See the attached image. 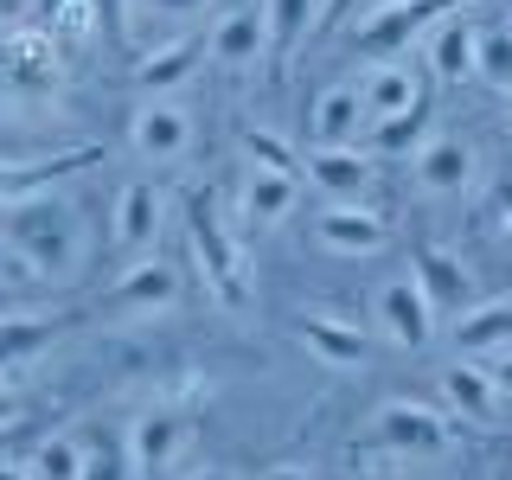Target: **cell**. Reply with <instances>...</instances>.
<instances>
[{"mask_svg":"<svg viewBox=\"0 0 512 480\" xmlns=\"http://www.w3.org/2000/svg\"><path fill=\"white\" fill-rule=\"evenodd\" d=\"M301 173L320 199H372L378 186V160L352 141V148H308L301 154Z\"/></svg>","mask_w":512,"mask_h":480,"instance_id":"e0dca14e","label":"cell"},{"mask_svg":"<svg viewBox=\"0 0 512 480\" xmlns=\"http://www.w3.org/2000/svg\"><path fill=\"white\" fill-rule=\"evenodd\" d=\"M180 480H237L231 468H218V461H199V468H186Z\"/></svg>","mask_w":512,"mask_h":480,"instance_id":"d6a6232c","label":"cell"},{"mask_svg":"<svg viewBox=\"0 0 512 480\" xmlns=\"http://www.w3.org/2000/svg\"><path fill=\"white\" fill-rule=\"evenodd\" d=\"M0 480H26V468L20 461H0Z\"/></svg>","mask_w":512,"mask_h":480,"instance_id":"e575fe53","label":"cell"},{"mask_svg":"<svg viewBox=\"0 0 512 480\" xmlns=\"http://www.w3.org/2000/svg\"><path fill=\"white\" fill-rule=\"evenodd\" d=\"M461 442V429L448 423L436 404L423 397H384L372 410V448L397 468H416V461H442L448 448Z\"/></svg>","mask_w":512,"mask_h":480,"instance_id":"7a4b0ae2","label":"cell"},{"mask_svg":"<svg viewBox=\"0 0 512 480\" xmlns=\"http://www.w3.org/2000/svg\"><path fill=\"white\" fill-rule=\"evenodd\" d=\"M0 250H7V263L20 269L26 282L71 288L90 269L84 205H77L71 192H58L52 180L0 192Z\"/></svg>","mask_w":512,"mask_h":480,"instance_id":"6da1fadb","label":"cell"},{"mask_svg":"<svg viewBox=\"0 0 512 480\" xmlns=\"http://www.w3.org/2000/svg\"><path fill=\"white\" fill-rule=\"evenodd\" d=\"M7 7H39V0H7Z\"/></svg>","mask_w":512,"mask_h":480,"instance_id":"d590c367","label":"cell"},{"mask_svg":"<svg viewBox=\"0 0 512 480\" xmlns=\"http://www.w3.org/2000/svg\"><path fill=\"white\" fill-rule=\"evenodd\" d=\"M372 327L384 333L391 346L404 352H423L429 340H436V314H429L423 288H416V276L404 269V276H384L378 295H372Z\"/></svg>","mask_w":512,"mask_h":480,"instance_id":"5bb4252c","label":"cell"},{"mask_svg":"<svg viewBox=\"0 0 512 480\" xmlns=\"http://www.w3.org/2000/svg\"><path fill=\"white\" fill-rule=\"evenodd\" d=\"M474 77L487 90H512V13H480V39H474Z\"/></svg>","mask_w":512,"mask_h":480,"instance_id":"cb8c5ba5","label":"cell"},{"mask_svg":"<svg viewBox=\"0 0 512 480\" xmlns=\"http://www.w3.org/2000/svg\"><path fill=\"white\" fill-rule=\"evenodd\" d=\"M410 276H416V288H423L436 327H442V320H461V314L480 301L474 263H468L461 250H448V244H416V250H410Z\"/></svg>","mask_w":512,"mask_h":480,"instance_id":"8fae6325","label":"cell"},{"mask_svg":"<svg viewBox=\"0 0 512 480\" xmlns=\"http://www.w3.org/2000/svg\"><path fill=\"white\" fill-rule=\"evenodd\" d=\"M320 7H327V0H314V20H320Z\"/></svg>","mask_w":512,"mask_h":480,"instance_id":"74e56055","label":"cell"},{"mask_svg":"<svg viewBox=\"0 0 512 480\" xmlns=\"http://www.w3.org/2000/svg\"><path fill=\"white\" fill-rule=\"evenodd\" d=\"M365 135V109H359V84L340 77V84H327L314 96L308 109V141L314 148H352V141Z\"/></svg>","mask_w":512,"mask_h":480,"instance_id":"ffe728a7","label":"cell"},{"mask_svg":"<svg viewBox=\"0 0 512 480\" xmlns=\"http://www.w3.org/2000/svg\"><path fill=\"white\" fill-rule=\"evenodd\" d=\"M487 224H493V237H506V244H512V173H500V180H493Z\"/></svg>","mask_w":512,"mask_h":480,"instance_id":"f1b7e54d","label":"cell"},{"mask_svg":"<svg viewBox=\"0 0 512 480\" xmlns=\"http://www.w3.org/2000/svg\"><path fill=\"white\" fill-rule=\"evenodd\" d=\"M506 13H512V7H506Z\"/></svg>","mask_w":512,"mask_h":480,"instance_id":"f35d334b","label":"cell"},{"mask_svg":"<svg viewBox=\"0 0 512 480\" xmlns=\"http://www.w3.org/2000/svg\"><path fill=\"white\" fill-rule=\"evenodd\" d=\"M160 231H167V192H160V180H122L116 199H109V250L122 263H141V256L160 250Z\"/></svg>","mask_w":512,"mask_h":480,"instance_id":"52a82bcc","label":"cell"},{"mask_svg":"<svg viewBox=\"0 0 512 480\" xmlns=\"http://www.w3.org/2000/svg\"><path fill=\"white\" fill-rule=\"evenodd\" d=\"M199 13H205V0H128V39H135V20L141 26H186Z\"/></svg>","mask_w":512,"mask_h":480,"instance_id":"4316f807","label":"cell"},{"mask_svg":"<svg viewBox=\"0 0 512 480\" xmlns=\"http://www.w3.org/2000/svg\"><path fill=\"white\" fill-rule=\"evenodd\" d=\"M77 480H135L122 436L116 442H84V468H77Z\"/></svg>","mask_w":512,"mask_h":480,"instance_id":"83f0119b","label":"cell"},{"mask_svg":"<svg viewBox=\"0 0 512 480\" xmlns=\"http://www.w3.org/2000/svg\"><path fill=\"white\" fill-rule=\"evenodd\" d=\"M500 103H506V116H512V90H506V96H500Z\"/></svg>","mask_w":512,"mask_h":480,"instance_id":"8d00e7d4","label":"cell"},{"mask_svg":"<svg viewBox=\"0 0 512 480\" xmlns=\"http://www.w3.org/2000/svg\"><path fill=\"white\" fill-rule=\"evenodd\" d=\"M205 64L224 77H250L269 71V26H263V0H237L224 7L212 32H205Z\"/></svg>","mask_w":512,"mask_h":480,"instance_id":"9c48e42d","label":"cell"},{"mask_svg":"<svg viewBox=\"0 0 512 480\" xmlns=\"http://www.w3.org/2000/svg\"><path fill=\"white\" fill-rule=\"evenodd\" d=\"M244 160H250V167L295 173V180H301V148H288L276 128H244Z\"/></svg>","mask_w":512,"mask_h":480,"instance_id":"484cf974","label":"cell"},{"mask_svg":"<svg viewBox=\"0 0 512 480\" xmlns=\"http://www.w3.org/2000/svg\"><path fill=\"white\" fill-rule=\"evenodd\" d=\"M58 333H64L58 308H13V314H0V378L20 372V365H32Z\"/></svg>","mask_w":512,"mask_h":480,"instance_id":"44dd1931","label":"cell"},{"mask_svg":"<svg viewBox=\"0 0 512 480\" xmlns=\"http://www.w3.org/2000/svg\"><path fill=\"white\" fill-rule=\"evenodd\" d=\"M423 103H429V77H423V64H410V58L365 64V77H359L365 128H372V122H391V116H410V109H423Z\"/></svg>","mask_w":512,"mask_h":480,"instance_id":"9a60e30c","label":"cell"},{"mask_svg":"<svg viewBox=\"0 0 512 480\" xmlns=\"http://www.w3.org/2000/svg\"><path fill=\"white\" fill-rule=\"evenodd\" d=\"M192 135H199V116H192L186 96H141L128 109V148H135L141 167H180L192 154Z\"/></svg>","mask_w":512,"mask_h":480,"instance_id":"8992f818","label":"cell"},{"mask_svg":"<svg viewBox=\"0 0 512 480\" xmlns=\"http://www.w3.org/2000/svg\"><path fill=\"white\" fill-rule=\"evenodd\" d=\"M448 340H455V359H493V352H506L512 346V295L474 301V308L448 327Z\"/></svg>","mask_w":512,"mask_h":480,"instance_id":"7402d4cb","label":"cell"},{"mask_svg":"<svg viewBox=\"0 0 512 480\" xmlns=\"http://www.w3.org/2000/svg\"><path fill=\"white\" fill-rule=\"evenodd\" d=\"M186 295V276L167 263V256H141V263H128L116 282L103 288V301L96 308L116 314V320H154V314H173Z\"/></svg>","mask_w":512,"mask_h":480,"instance_id":"ba28073f","label":"cell"},{"mask_svg":"<svg viewBox=\"0 0 512 480\" xmlns=\"http://www.w3.org/2000/svg\"><path fill=\"white\" fill-rule=\"evenodd\" d=\"M295 340L314 352L320 365H333V372H352V365H365V352H372V333L359 327V320L346 314H295Z\"/></svg>","mask_w":512,"mask_h":480,"instance_id":"d6986e66","label":"cell"},{"mask_svg":"<svg viewBox=\"0 0 512 480\" xmlns=\"http://www.w3.org/2000/svg\"><path fill=\"white\" fill-rule=\"evenodd\" d=\"M199 71H205V39L199 32H173V39H154L135 58V90L141 96H180Z\"/></svg>","mask_w":512,"mask_h":480,"instance_id":"2e32d148","label":"cell"},{"mask_svg":"<svg viewBox=\"0 0 512 480\" xmlns=\"http://www.w3.org/2000/svg\"><path fill=\"white\" fill-rule=\"evenodd\" d=\"M410 180H416L423 199H436V205L468 199V192L480 186V148H474V135H461V128H429L423 148L410 154Z\"/></svg>","mask_w":512,"mask_h":480,"instance_id":"5b68a950","label":"cell"},{"mask_svg":"<svg viewBox=\"0 0 512 480\" xmlns=\"http://www.w3.org/2000/svg\"><path fill=\"white\" fill-rule=\"evenodd\" d=\"M308 231H314V244L327 256H352V263L391 250V218H384L372 199H320Z\"/></svg>","mask_w":512,"mask_h":480,"instance_id":"30bf717a","label":"cell"},{"mask_svg":"<svg viewBox=\"0 0 512 480\" xmlns=\"http://www.w3.org/2000/svg\"><path fill=\"white\" fill-rule=\"evenodd\" d=\"M487 378H493V397H500V410L512 416V346L487 359Z\"/></svg>","mask_w":512,"mask_h":480,"instance_id":"f546056e","label":"cell"},{"mask_svg":"<svg viewBox=\"0 0 512 480\" xmlns=\"http://www.w3.org/2000/svg\"><path fill=\"white\" fill-rule=\"evenodd\" d=\"M436 397H442V416L455 429H500L506 410L493 397V378H487V359H448L436 372Z\"/></svg>","mask_w":512,"mask_h":480,"instance_id":"4fadbf2b","label":"cell"},{"mask_svg":"<svg viewBox=\"0 0 512 480\" xmlns=\"http://www.w3.org/2000/svg\"><path fill=\"white\" fill-rule=\"evenodd\" d=\"M384 7H404V0H359V20L365 13H384Z\"/></svg>","mask_w":512,"mask_h":480,"instance_id":"836d02e7","label":"cell"},{"mask_svg":"<svg viewBox=\"0 0 512 480\" xmlns=\"http://www.w3.org/2000/svg\"><path fill=\"white\" fill-rule=\"evenodd\" d=\"M256 480H320V474H314V461H269Z\"/></svg>","mask_w":512,"mask_h":480,"instance_id":"4dcf8cb0","label":"cell"},{"mask_svg":"<svg viewBox=\"0 0 512 480\" xmlns=\"http://www.w3.org/2000/svg\"><path fill=\"white\" fill-rule=\"evenodd\" d=\"M295 205H301L295 173L244 167V180H237V231H276V224L295 218Z\"/></svg>","mask_w":512,"mask_h":480,"instance_id":"ac0fdd59","label":"cell"},{"mask_svg":"<svg viewBox=\"0 0 512 480\" xmlns=\"http://www.w3.org/2000/svg\"><path fill=\"white\" fill-rule=\"evenodd\" d=\"M186 244L205 269V288H212L224 308H244V295H250L244 288V250H237V224H224L212 186L186 199Z\"/></svg>","mask_w":512,"mask_h":480,"instance_id":"3957f363","label":"cell"},{"mask_svg":"<svg viewBox=\"0 0 512 480\" xmlns=\"http://www.w3.org/2000/svg\"><path fill=\"white\" fill-rule=\"evenodd\" d=\"M20 468H26V480H77V468H84V442L64 436V429H52Z\"/></svg>","mask_w":512,"mask_h":480,"instance_id":"d4e9b609","label":"cell"},{"mask_svg":"<svg viewBox=\"0 0 512 480\" xmlns=\"http://www.w3.org/2000/svg\"><path fill=\"white\" fill-rule=\"evenodd\" d=\"M474 39H480V13L474 7H448L436 26L423 32V77L429 84H442V90H461V84H474Z\"/></svg>","mask_w":512,"mask_h":480,"instance_id":"7c38bea8","label":"cell"},{"mask_svg":"<svg viewBox=\"0 0 512 480\" xmlns=\"http://www.w3.org/2000/svg\"><path fill=\"white\" fill-rule=\"evenodd\" d=\"M122 448H128L135 480L180 474V461H186V448H192V404H186V397H154V404H141L135 423L122 429Z\"/></svg>","mask_w":512,"mask_h":480,"instance_id":"277c9868","label":"cell"},{"mask_svg":"<svg viewBox=\"0 0 512 480\" xmlns=\"http://www.w3.org/2000/svg\"><path fill=\"white\" fill-rule=\"evenodd\" d=\"M20 384H13V378H0V429H13V423H20Z\"/></svg>","mask_w":512,"mask_h":480,"instance_id":"1f68e13d","label":"cell"},{"mask_svg":"<svg viewBox=\"0 0 512 480\" xmlns=\"http://www.w3.org/2000/svg\"><path fill=\"white\" fill-rule=\"evenodd\" d=\"M263 26H269V71H288L301 58V45L314 39V0H263Z\"/></svg>","mask_w":512,"mask_h":480,"instance_id":"603a6c76","label":"cell"}]
</instances>
